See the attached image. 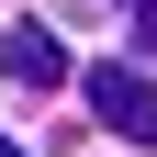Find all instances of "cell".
<instances>
[{"label":"cell","mask_w":157,"mask_h":157,"mask_svg":"<svg viewBox=\"0 0 157 157\" xmlns=\"http://www.w3.org/2000/svg\"><path fill=\"white\" fill-rule=\"evenodd\" d=\"M0 67H11V90H34V101H45V90H78V56L56 45V23H11L0 34Z\"/></svg>","instance_id":"2"},{"label":"cell","mask_w":157,"mask_h":157,"mask_svg":"<svg viewBox=\"0 0 157 157\" xmlns=\"http://www.w3.org/2000/svg\"><path fill=\"white\" fill-rule=\"evenodd\" d=\"M112 11H135V34H146V56H157V0H112Z\"/></svg>","instance_id":"3"},{"label":"cell","mask_w":157,"mask_h":157,"mask_svg":"<svg viewBox=\"0 0 157 157\" xmlns=\"http://www.w3.org/2000/svg\"><path fill=\"white\" fill-rule=\"evenodd\" d=\"M0 157H23V146H11V135H0Z\"/></svg>","instance_id":"4"},{"label":"cell","mask_w":157,"mask_h":157,"mask_svg":"<svg viewBox=\"0 0 157 157\" xmlns=\"http://www.w3.org/2000/svg\"><path fill=\"white\" fill-rule=\"evenodd\" d=\"M78 101H90V124L124 135V146H157V90L135 56H101V67H78Z\"/></svg>","instance_id":"1"}]
</instances>
